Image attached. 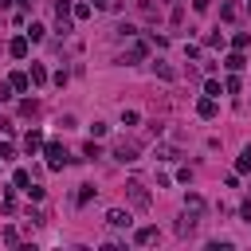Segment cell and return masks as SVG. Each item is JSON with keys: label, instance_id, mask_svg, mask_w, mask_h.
Instances as JSON below:
<instances>
[{"label": "cell", "instance_id": "13", "mask_svg": "<svg viewBox=\"0 0 251 251\" xmlns=\"http://www.w3.org/2000/svg\"><path fill=\"white\" fill-rule=\"evenodd\" d=\"M224 67H227V71H243V67H247V59H243V51H231V55L224 59Z\"/></svg>", "mask_w": 251, "mask_h": 251}, {"label": "cell", "instance_id": "10", "mask_svg": "<svg viewBox=\"0 0 251 251\" xmlns=\"http://www.w3.org/2000/svg\"><path fill=\"white\" fill-rule=\"evenodd\" d=\"M145 51H149L145 43H129V51L122 55V63H126V67H129V63H141V59H145Z\"/></svg>", "mask_w": 251, "mask_h": 251}, {"label": "cell", "instance_id": "5", "mask_svg": "<svg viewBox=\"0 0 251 251\" xmlns=\"http://www.w3.org/2000/svg\"><path fill=\"white\" fill-rule=\"evenodd\" d=\"M27 47H31V39H27V35H16V39L8 43V55H12V59H27Z\"/></svg>", "mask_w": 251, "mask_h": 251}, {"label": "cell", "instance_id": "21", "mask_svg": "<svg viewBox=\"0 0 251 251\" xmlns=\"http://www.w3.org/2000/svg\"><path fill=\"white\" fill-rule=\"evenodd\" d=\"M94 8H98V12H118L122 0H94Z\"/></svg>", "mask_w": 251, "mask_h": 251}, {"label": "cell", "instance_id": "36", "mask_svg": "<svg viewBox=\"0 0 251 251\" xmlns=\"http://www.w3.org/2000/svg\"><path fill=\"white\" fill-rule=\"evenodd\" d=\"M239 216H243V220H247V224H251V200H247V204H243V208H239Z\"/></svg>", "mask_w": 251, "mask_h": 251}, {"label": "cell", "instance_id": "22", "mask_svg": "<svg viewBox=\"0 0 251 251\" xmlns=\"http://www.w3.org/2000/svg\"><path fill=\"white\" fill-rule=\"evenodd\" d=\"M75 20H90V4H86V0L75 4Z\"/></svg>", "mask_w": 251, "mask_h": 251}, {"label": "cell", "instance_id": "20", "mask_svg": "<svg viewBox=\"0 0 251 251\" xmlns=\"http://www.w3.org/2000/svg\"><path fill=\"white\" fill-rule=\"evenodd\" d=\"M43 31H47V27H43V24H35V20H31V27H27V39H31V43H39V39H43Z\"/></svg>", "mask_w": 251, "mask_h": 251}, {"label": "cell", "instance_id": "8", "mask_svg": "<svg viewBox=\"0 0 251 251\" xmlns=\"http://www.w3.org/2000/svg\"><path fill=\"white\" fill-rule=\"evenodd\" d=\"M106 224H110V227H129L133 220H129V212H122V208H110V212H106Z\"/></svg>", "mask_w": 251, "mask_h": 251}, {"label": "cell", "instance_id": "18", "mask_svg": "<svg viewBox=\"0 0 251 251\" xmlns=\"http://www.w3.org/2000/svg\"><path fill=\"white\" fill-rule=\"evenodd\" d=\"M239 86H243V82H239V71H231L227 82H224V90H227V94H239Z\"/></svg>", "mask_w": 251, "mask_h": 251}, {"label": "cell", "instance_id": "23", "mask_svg": "<svg viewBox=\"0 0 251 251\" xmlns=\"http://www.w3.org/2000/svg\"><path fill=\"white\" fill-rule=\"evenodd\" d=\"M220 16H224V20H227V24H231V20H235V16H239V8H235V4H220Z\"/></svg>", "mask_w": 251, "mask_h": 251}, {"label": "cell", "instance_id": "14", "mask_svg": "<svg viewBox=\"0 0 251 251\" xmlns=\"http://www.w3.org/2000/svg\"><path fill=\"white\" fill-rule=\"evenodd\" d=\"M27 75H31V86H43V82H47V67H43V63H31Z\"/></svg>", "mask_w": 251, "mask_h": 251}, {"label": "cell", "instance_id": "1", "mask_svg": "<svg viewBox=\"0 0 251 251\" xmlns=\"http://www.w3.org/2000/svg\"><path fill=\"white\" fill-rule=\"evenodd\" d=\"M43 157H47V169H55V173L71 165V157H67V149H63L59 141H47V145H43Z\"/></svg>", "mask_w": 251, "mask_h": 251}, {"label": "cell", "instance_id": "6", "mask_svg": "<svg viewBox=\"0 0 251 251\" xmlns=\"http://www.w3.org/2000/svg\"><path fill=\"white\" fill-rule=\"evenodd\" d=\"M196 114H200V118H204V122H212V118H216V114H220V106H216V98H208V94H204V98H200V102H196Z\"/></svg>", "mask_w": 251, "mask_h": 251}, {"label": "cell", "instance_id": "35", "mask_svg": "<svg viewBox=\"0 0 251 251\" xmlns=\"http://www.w3.org/2000/svg\"><path fill=\"white\" fill-rule=\"evenodd\" d=\"M192 8H196V12H208V8H212V0H192Z\"/></svg>", "mask_w": 251, "mask_h": 251}, {"label": "cell", "instance_id": "2", "mask_svg": "<svg viewBox=\"0 0 251 251\" xmlns=\"http://www.w3.org/2000/svg\"><path fill=\"white\" fill-rule=\"evenodd\" d=\"M137 153H141V145H137V141H129V137H122V141L114 145V157H118L122 165H129V161H137Z\"/></svg>", "mask_w": 251, "mask_h": 251}, {"label": "cell", "instance_id": "29", "mask_svg": "<svg viewBox=\"0 0 251 251\" xmlns=\"http://www.w3.org/2000/svg\"><path fill=\"white\" fill-rule=\"evenodd\" d=\"M106 129H110L106 122H94V126H90V137H106Z\"/></svg>", "mask_w": 251, "mask_h": 251}, {"label": "cell", "instance_id": "33", "mask_svg": "<svg viewBox=\"0 0 251 251\" xmlns=\"http://www.w3.org/2000/svg\"><path fill=\"white\" fill-rule=\"evenodd\" d=\"M4 243H12V247L20 243V235H16V227H4Z\"/></svg>", "mask_w": 251, "mask_h": 251}, {"label": "cell", "instance_id": "24", "mask_svg": "<svg viewBox=\"0 0 251 251\" xmlns=\"http://www.w3.org/2000/svg\"><path fill=\"white\" fill-rule=\"evenodd\" d=\"M220 90H224V86H220L216 78H208V82H204V94H208V98H220Z\"/></svg>", "mask_w": 251, "mask_h": 251}, {"label": "cell", "instance_id": "37", "mask_svg": "<svg viewBox=\"0 0 251 251\" xmlns=\"http://www.w3.org/2000/svg\"><path fill=\"white\" fill-rule=\"evenodd\" d=\"M12 4H16V0H0V8H12Z\"/></svg>", "mask_w": 251, "mask_h": 251}, {"label": "cell", "instance_id": "12", "mask_svg": "<svg viewBox=\"0 0 251 251\" xmlns=\"http://www.w3.org/2000/svg\"><path fill=\"white\" fill-rule=\"evenodd\" d=\"M94 196H98V188H94V184H78V196H75V204L82 208V204H90Z\"/></svg>", "mask_w": 251, "mask_h": 251}, {"label": "cell", "instance_id": "25", "mask_svg": "<svg viewBox=\"0 0 251 251\" xmlns=\"http://www.w3.org/2000/svg\"><path fill=\"white\" fill-rule=\"evenodd\" d=\"M137 122H141L137 110H122V126H137Z\"/></svg>", "mask_w": 251, "mask_h": 251}, {"label": "cell", "instance_id": "16", "mask_svg": "<svg viewBox=\"0 0 251 251\" xmlns=\"http://www.w3.org/2000/svg\"><path fill=\"white\" fill-rule=\"evenodd\" d=\"M235 173H251V145H247V149L235 157Z\"/></svg>", "mask_w": 251, "mask_h": 251}, {"label": "cell", "instance_id": "27", "mask_svg": "<svg viewBox=\"0 0 251 251\" xmlns=\"http://www.w3.org/2000/svg\"><path fill=\"white\" fill-rule=\"evenodd\" d=\"M82 153H86V157H90V161H94V157H102V149H98V141H94V137H90V141H86V149H82Z\"/></svg>", "mask_w": 251, "mask_h": 251}, {"label": "cell", "instance_id": "19", "mask_svg": "<svg viewBox=\"0 0 251 251\" xmlns=\"http://www.w3.org/2000/svg\"><path fill=\"white\" fill-rule=\"evenodd\" d=\"M12 184H16V188H27V184H31V173H27V169H16Z\"/></svg>", "mask_w": 251, "mask_h": 251}, {"label": "cell", "instance_id": "17", "mask_svg": "<svg viewBox=\"0 0 251 251\" xmlns=\"http://www.w3.org/2000/svg\"><path fill=\"white\" fill-rule=\"evenodd\" d=\"M231 47H235V51H247V47H251V35H247V31H235V35H231Z\"/></svg>", "mask_w": 251, "mask_h": 251}, {"label": "cell", "instance_id": "11", "mask_svg": "<svg viewBox=\"0 0 251 251\" xmlns=\"http://www.w3.org/2000/svg\"><path fill=\"white\" fill-rule=\"evenodd\" d=\"M8 82H12V90H16V94H24V90H31V75H24V71H16V75H8Z\"/></svg>", "mask_w": 251, "mask_h": 251}, {"label": "cell", "instance_id": "38", "mask_svg": "<svg viewBox=\"0 0 251 251\" xmlns=\"http://www.w3.org/2000/svg\"><path fill=\"white\" fill-rule=\"evenodd\" d=\"M20 4H24V8H31V4H35V0H20Z\"/></svg>", "mask_w": 251, "mask_h": 251}, {"label": "cell", "instance_id": "3", "mask_svg": "<svg viewBox=\"0 0 251 251\" xmlns=\"http://www.w3.org/2000/svg\"><path fill=\"white\" fill-rule=\"evenodd\" d=\"M126 192H129V204H133V208H149V192H145V184H141V180H129V184H126Z\"/></svg>", "mask_w": 251, "mask_h": 251}, {"label": "cell", "instance_id": "7", "mask_svg": "<svg viewBox=\"0 0 251 251\" xmlns=\"http://www.w3.org/2000/svg\"><path fill=\"white\" fill-rule=\"evenodd\" d=\"M196 224H200V216L180 212V220H176V235H192V231H196Z\"/></svg>", "mask_w": 251, "mask_h": 251}, {"label": "cell", "instance_id": "34", "mask_svg": "<svg viewBox=\"0 0 251 251\" xmlns=\"http://www.w3.org/2000/svg\"><path fill=\"white\" fill-rule=\"evenodd\" d=\"M12 98V82H0V102H8Z\"/></svg>", "mask_w": 251, "mask_h": 251}, {"label": "cell", "instance_id": "4", "mask_svg": "<svg viewBox=\"0 0 251 251\" xmlns=\"http://www.w3.org/2000/svg\"><path fill=\"white\" fill-rule=\"evenodd\" d=\"M43 145H47V141H43V133H39V129H27V133H24V153H27V157L43 153Z\"/></svg>", "mask_w": 251, "mask_h": 251}, {"label": "cell", "instance_id": "31", "mask_svg": "<svg viewBox=\"0 0 251 251\" xmlns=\"http://www.w3.org/2000/svg\"><path fill=\"white\" fill-rule=\"evenodd\" d=\"M204 43H208V47H224V35H220V31H212V35H208Z\"/></svg>", "mask_w": 251, "mask_h": 251}, {"label": "cell", "instance_id": "28", "mask_svg": "<svg viewBox=\"0 0 251 251\" xmlns=\"http://www.w3.org/2000/svg\"><path fill=\"white\" fill-rule=\"evenodd\" d=\"M16 157V149H12V141H0V161H12Z\"/></svg>", "mask_w": 251, "mask_h": 251}, {"label": "cell", "instance_id": "15", "mask_svg": "<svg viewBox=\"0 0 251 251\" xmlns=\"http://www.w3.org/2000/svg\"><path fill=\"white\" fill-rule=\"evenodd\" d=\"M184 212H192V216H204V200H200L196 192H188V200H184Z\"/></svg>", "mask_w": 251, "mask_h": 251}, {"label": "cell", "instance_id": "30", "mask_svg": "<svg viewBox=\"0 0 251 251\" xmlns=\"http://www.w3.org/2000/svg\"><path fill=\"white\" fill-rule=\"evenodd\" d=\"M208 251H231V243H227V239H212V243H208Z\"/></svg>", "mask_w": 251, "mask_h": 251}, {"label": "cell", "instance_id": "9", "mask_svg": "<svg viewBox=\"0 0 251 251\" xmlns=\"http://www.w3.org/2000/svg\"><path fill=\"white\" fill-rule=\"evenodd\" d=\"M133 243H141V247H149V243H157V227H153V224H145V227H137V231H133Z\"/></svg>", "mask_w": 251, "mask_h": 251}, {"label": "cell", "instance_id": "26", "mask_svg": "<svg viewBox=\"0 0 251 251\" xmlns=\"http://www.w3.org/2000/svg\"><path fill=\"white\" fill-rule=\"evenodd\" d=\"M153 71H157V75H161V78H173V67H169V63H161V59H157V63H153Z\"/></svg>", "mask_w": 251, "mask_h": 251}, {"label": "cell", "instance_id": "32", "mask_svg": "<svg viewBox=\"0 0 251 251\" xmlns=\"http://www.w3.org/2000/svg\"><path fill=\"white\" fill-rule=\"evenodd\" d=\"M24 192H27V196H31V200H43V188H39V184H27V188H24Z\"/></svg>", "mask_w": 251, "mask_h": 251}]
</instances>
